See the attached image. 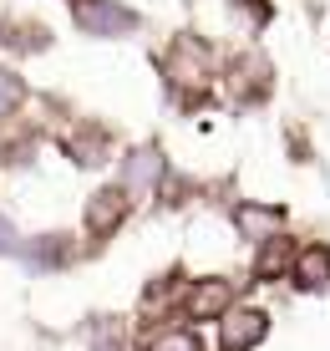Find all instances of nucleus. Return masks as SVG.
I'll return each mask as SVG.
<instances>
[{
  "label": "nucleus",
  "mask_w": 330,
  "mask_h": 351,
  "mask_svg": "<svg viewBox=\"0 0 330 351\" xmlns=\"http://www.w3.org/2000/svg\"><path fill=\"white\" fill-rule=\"evenodd\" d=\"M229 306V285H203V290H193V316H218V311Z\"/></svg>",
  "instance_id": "nucleus-4"
},
{
  "label": "nucleus",
  "mask_w": 330,
  "mask_h": 351,
  "mask_svg": "<svg viewBox=\"0 0 330 351\" xmlns=\"http://www.w3.org/2000/svg\"><path fill=\"white\" fill-rule=\"evenodd\" d=\"M16 97H21L16 77H5V71H0V112H5V107H16Z\"/></svg>",
  "instance_id": "nucleus-6"
},
{
  "label": "nucleus",
  "mask_w": 330,
  "mask_h": 351,
  "mask_svg": "<svg viewBox=\"0 0 330 351\" xmlns=\"http://www.w3.org/2000/svg\"><path fill=\"white\" fill-rule=\"evenodd\" d=\"M295 280H300V285H310V290L330 285V250H325V245H310V250H305V255L295 260Z\"/></svg>",
  "instance_id": "nucleus-3"
},
{
  "label": "nucleus",
  "mask_w": 330,
  "mask_h": 351,
  "mask_svg": "<svg viewBox=\"0 0 330 351\" xmlns=\"http://www.w3.org/2000/svg\"><path fill=\"white\" fill-rule=\"evenodd\" d=\"M153 351H203L199 346V336H188V331H173V336H163Z\"/></svg>",
  "instance_id": "nucleus-5"
},
{
  "label": "nucleus",
  "mask_w": 330,
  "mask_h": 351,
  "mask_svg": "<svg viewBox=\"0 0 330 351\" xmlns=\"http://www.w3.org/2000/svg\"><path fill=\"white\" fill-rule=\"evenodd\" d=\"M264 331H270L264 311H234V316L224 321V336H218V346H224V351H249Z\"/></svg>",
  "instance_id": "nucleus-2"
},
{
  "label": "nucleus",
  "mask_w": 330,
  "mask_h": 351,
  "mask_svg": "<svg viewBox=\"0 0 330 351\" xmlns=\"http://www.w3.org/2000/svg\"><path fill=\"white\" fill-rule=\"evenodd\" d=\"M77 21H81L87 31H97V36H117V31L132 26V10L112 5V0H81V5H77Z\"/></svg>",
  "instance_id": "nucleus-1"
}]
</instances>
